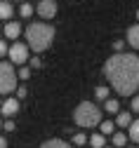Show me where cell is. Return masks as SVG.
<instances>
[{
	"label": "cell",
	"instance_id": "obj_1",
	"mask_svg": "<svg viewBox=\"0 0 139 148\" xmlns=\"http://www.w3.org/2000/svg\"><path fill=\"white\" fill-rule=\"evenodd\" d=\"M109 85L120 97H132L139 89V57L132 52H118L104 64Z\"/></svg>",
	"mask_w": 139,
	"mask_h": 148
},
{
	"label": "cell",
	"instance_id": "obj_2",
	"mask_svg": "<svg viewBox=\"0 0 139 148\" xmlns=\"http://www.w3.org/2000/svg\"><path fill=\"white\" fill-rule=\"evenodd\" d=\"M54 40V26L45 21H31L26 26V45L33 52H45Z\"/></svg>",
	"mask_w": 139,
	"mask_h": 148
},
{
	"label": "cell",
	"instance_id": "obj_3",
	"mask_svg": "<svg viewBox=\"0 0 139 148\" xmlns=\"http://www.w3.org/2000/svg\"><path fill=\"white\" fill-rule=\"evenodd\" d=\"M73 120L78 127H97L102 122V108L94 106L92 101H83L78 103L73 110Z\"/></svg>",
	"mask_w": 139,
	"mask_h": 148
},
{
	"label": "cell",
	"instance_id": "obj_4",
	"mask_svg": "<svg viewBox=\"0 0 139 148\" xmlns=\"http://www.w3.org/2000/svg\"><path fill=\"white\" fill-rule=\"evenodd\" d=\"M17 87V73L12 68V64L0 61V94H10Z\"/></svg>",
	"mask_w": 139,
	"mask_h": 148
},
{
	"label": "cell",
	"instance_id": "obj_5",
	"mask_svg": "<svg viewBox=\"0 0 139 148\" xmlns=\"http://www.w3.org/2000/svg\"><path fill=\"white\" fill-rule=\"evenodd\" d=\"M7 57H10V61L12 64H26L28 61V45H24V42H14L12 47H10V52H7Z\"/></svg>",
	"mask_w": 139,
	"mask_h": 148
},
{
	"label": "cell",
	"instance_id": "obj_6",
	"mask_svg": "<svg viewBox=\"0 0 139 148\" xmlns=\"http://www.w3.org/2000/svg\"><path fill=\"white\" fill-rule=\"evenodd\" d=\"M35 12H38V16H43V19H54L57 16V0H38Z\"/></svg>",
	"mask_w": 139,
	"mask_h": 148
},
{
	"label": "cell",
	"instance_id": "obj_7",
	"mask_svg": "<svg viewBox=\"0 0 139 148\" xmlns=\"http://www.w3.org/2000/svg\"><path fill=\"white\" fill-rule=\"evenodd\" d=\"M19 113V99H5L0 103V115L3 118H14Z\"/></svg>",
	"mask_w": 139,
	"mask_h": 148
},
{
	"label": "cell",
	"instance_id": "obj_8",
	"mask_svg": "<svg viewBox=\"0 0 139 148\" xmlns=\"http://www.w3.org/2000/svg\"><path fill=\"white\" fill-rule=\"evenodd\" d=\"M3 33H5L7 40H17L19 35H21V24H19V21H7L5 28H3Z\"/></svg>",
	"mask_w": 139,
	"mask_h": 148
},
{
	"label": "cell",
	"instance_id": "obj_9",
	"mask_svg": "<svg viewBox=\"0 0 139 148\" xmlns=\"http://www.w3.org/2000/svg\"><path fill=\"white\" fill-rule=\"evenodd\" d=\"M125 40H127V45H130L132 49H139V24H134V26L127 28Z\"/></svg>",
	"mask_w": 139,
	"mask_h": 148
},
{
	"label": "cell",
	"instance_id": "obj_10",
	"mask_svg": "<svg viewBox=\"0 0 139 148\" xmlns=\"http://www.w3.org/2000/svg\"><path fill=\"white\" fill-rule=\"evenodd\" d=\"M12 14H14L12 3H10V0H0V19H3V21H10Z\"/></svg>",
	"mask_w": 139,
	"mask_h": 148
},
{
	"label": "cell",
	"instance_id": "obj_11",
	"mask_svg": "<svg viewBox=\"0 0 139 148\" xmlns=\"http://www.w3.org/2000/svg\"><path fill=\"white\" fill-rule=\"evenodd\" d=\"M130 125H132V113H127V110L115 113V127H130Z\"/></svg>",
	"mask_w": 139,
	"mask_h": 148
},
{
	"label": "cell",
	"instance_id": "obj_12",
	"mask_svg": "<svg viewBox=\"0 0 139 148\" xmlns=\"http://www.w3.org/2000/svg\"><path fill=\"white\" fill-rule=\"evenodd\" d=\"M127 143V134H123V132H113L111 134V146L113 148H123Z\"/></svg>",
	"mask_w": 139,
	"mask_h": 148
},
{
	"label": "cell",
	"instance_id": "obj_13",
	"mask_svg": "<svg viewBox=\"0 0 139 148\" xmlns=\"http://www.w3.org/2000/svg\"><path fill=\"white\" fill-rule=\"evenodd\" d=\"M115 132V125L111 122V120H102L99 122V134H104V136H111Z\"/></svg>",
	"mask_w": 139,
	"mask_h": 148
},
{
	"label": "cell",
	"instance_id": "obj_14",
	"mask_svg": "<svg viewBox=\"0 0 139 148\" xmlns=\"http://www.w3.org/2000/svg\"><path fill=\"white\" fill-rule=\"evenodd\" d=\"M87 143H90L92 148H104V146H106V136H104V134H92V136L87 139Z\"/></svg>",
	"mask_w": 139,
	"mask_h": 148
},
{
	"label": "cell",
	"instance_id": "obj_15",
	"mask_svg": "<svg viewBox=\"0 0 139 148\" xmlns=\"http://www.w3.org/2000/svg\"><path fill=\"white\" fill-rule=\"evenodd\" d=\"M127 139H132L134 143H139V120H132V125L127 127Z\"/></svg>",
	"mask_w": 139,
	"mask_h": 148
},
{
	"label": "cell",
	"instance_id": "obj_16",
	"mask_svg": "<svg viewBox=\"0 0 139 148\" xmlns=\"http://www.w3.org/2000/svg\"><path fill=\"white\" fill-rule=\"evenodd\" d=\"M40 148H73V146L66 143V141H62V139H50V141H45Z\"/></svg>",
	"mask_w": 139,
	"mask_h": 148
},
{
	"label": "cell",
	"instance_id": "obj_17",
	"mask_svg": "<svg viewBox=\"0 0 139 148\" xmlns=\"http://www.w3.org/2000/svg\"><path fill=\"white\" fill-rule=\"evenodd\" d=\"M104 110H106V113H120V103L109 97V99L104 101Z\"/></svg>",
	"mask_w": 139,
	"mask_h": 148
},
{
	"label": "cell",
	"instance_id": "obj_18",
	"mask_svg": "<svg viewBox=\"0 0 139 148\" xmlns=\"http://www.w3.org/2000/svg\"><path fill=\"white\" fill-rule=\"evenodd\" d=\"M19 16H21V19H31L33 16V5L31 3H21L19 5Z\"/></svg>",
	"mask_w": 139,
	"mask_h": 148
},
{
	"label": "cell",
	"instance_id": "obj_19",
	"mask_svg": "<svg viewBox=\"0 0 139 148\" xmlns=\"http://www.w3.org/2000/svg\"><path fill=\"white\" fill-rule=\"evenodd\" d=\"M109 94H111L109 87H97V89H94V99H99V101H106Z\"/></svg>",
	"mask_w": 139,
	"mask_h": 148
},
{
	"label": "cell",
	"instance_id": "obj_20",
	"mask_svg": "<svg viewBox=\"0 0 139 148\" xmlns=\"http://www.w3.org/2000/svg\"><path fill=\"white\" fill-rule=\"evenodd\" d=\"M85 143H87L85 134H73V146H85Z\"/></svg>",
	"mask_w": 139,
	"mask_h": 148
},
{
	"label": "cell",
	"instance_id": "obj_21",
	"mask_svg": "<svg viewBox=\"0 0 139 148\" xmlns=\"http://www.w3.org/2000/svg\"><path fill=\"white\" fill-rule=\"evenodd\" d=\"M3 129H5V132H14V120H12V118H7V120L3 122Z\"/></svg>",
	"mask_w": 139,
	"mask_h": 148
},
{
	"label": "cell",
	"instance_id": "obj_22",
	"mask_svg": "<svg viewBox=\"0 0 139 148\" xmlns=\"http://www.w3.org/2000/svg\"><path fill=\"white\" fill-rule=\"evenodd\" d=\"M28 75H31V68H26V66L19 68V78H21V80H28Z\"/></svg>",
	"mask_w": 139,
	"mask_h": 148
},
{
	"label": "cell",
	"instance_id": "obj_23",
	"mask_svg": "<svg viewBox=\"0 0 139 148\" xmlns=\"http://www.w3.org/2000/svg\"><path fill=\"white\" fill-rule=\"evenodd\" d=\"M7 52H10V47H7V42H5V40H0V57H5Z\"/></svg>",
	"mask_w": 139,
	"mask_h": 148
},
{
	"label": "cell",
	"instance_id": "obj_24",
	"mask_svg": "<svg viewBox=\"0 0 139 148\" xmlns=\"http://www.w3.org/2000/svg\"><path fill=\"white\" fill-rule=\"evenodd\" d=\"M132 110H134V113L139 115V94H137V97L132 99Z\"/></svg>",
	"mask_w": 139,
	"mask_h": 148
},
{
	"label": "cell",
	"instance_id": "obj_25",
	"mask_svg": "<svg viewBox=\"0 0 139 148\" xmlns=\"http://www.w3.org/2000/svg\"><path fill=\"white\" fill-rule=\"evenodd\" d=\"M17 97L24 99V97H26V87H19V89H17Z\"/></svg>",
	"mask_w": 139,
	"mask_h": 148
},
{
	"label": "cell",
	"instance_id": "obj_26",
	"mask_svg": "<svg viewBox=\"0 0 139 148\" xmlns=\"http://www.w3.org/2000/svg\"><path fill=\"white\" fill-rule=\"evenodd\" d=\"M113 47H115V52H123V47H125V42H123V40H118V42H115Z\"/></svg>",
	"mask_w": 139,
	"mask_h": 148
},
{
	"label": "cell",
	"instance_id": "obj_27",
	"mask_svg": "<svg viewBox=\"0 0 139 148\" xmlns=\"http://www.w3.org/2000/svg\"><path fill=\"white\" fill-rule=\"evenodd\" d=\"M31 66H33V68H40V59L33 57V59H31Z\"/></svg>",
	"mask_w": 139,
	"mask_h": 148
},
{
	"label": "cell",
	"instance_id": "obj_28",
	"mask_svg": "<svg viewBox=\"0 0 139 148\" xmlns=\"http://www.w3.org/2000/svg\"><path fill=\"white\" fill-rule=\"evenodd\" d=\"M0 148H7V139L5 136H0Z\"/></svg>",
	"mask_w": 139,
	"mask_h": 148
},
{
	"label": "cell",
	"instance_id": "obj_29",
	"mask_svg": "<svg viewBox=\"0 0 139 148\" xmlns=\"http://www.w3.org/2000/svg\"><path fill=\"white\" fill-rule=\"evenodd\" d=\"M0 127H3V115H0Z\"/></svg>",
	"mask_w": 139,
	"mask_h": 148
},
{
	"label": "cell",
	"instance_id": "obj_30",
	"mask_svg": "<svg viewBox=\"0 0 139 148\" xmlns=\"http://www.w3.org/2000/svg\"><path fill=\"white\" fill-rule=\"evenodd\" d=\"M104 148H113V146H104Z\"/></svg>",
	"mask_w": 139,
	"mask_h": 148
},
{
	"label": "cell",
	"instance_id": "obj_31",
	"mask_svg": "<svg viewBox=\"0 0 139 148\" xmlns=\"http://www.w3.org/2000/svg\"><path fill=\"white\" fill-rule=\"evenodd\" d=\"M10 3H17V0H10Z\"/></svg>",
	"mask_w": 139,
	"mask_h": 148
},
{
	"label": "cell",
	"instance_id": "obj_32",
	"mask_svg": "<svg viewBox=\"0 0 139 148\" xmlns=\"http://www.w3.org/2000/svg\"><path fill=\"white\" fill-rule=\"evenodd\" d=\"M137 19H139V12H137Z\"/></svg>",
	"mask_w": 139,
	"mask_h": 148
},
{
	"label": "cell",
	"instance_id": "obj_33",
	"mask_svg": "<svg viewBox=\"0 0 139 148\" xmlns=\"http://www.w3.org/2000/svg\"><path fill=\"white\" fill-rule=\"evenodd\" d=\"M130 148H137V146H130Z\"/></svg>",
	"mask_w": 139,
	"mask_h": 148
},
{
	"label": "cell",
	"instance_id": "obj_34",
	"mask_svg": "<svg viewBox=\"0 0 139 148\" xmlns=\"http://www.w3.org/2000/svg\"><path fill=\"white\" fill-rule=\"evenodd\" d=\"M35 3H38V0H35Z\"/></svg>",
	"mask_w": 139,
	"mask_h": 148
}]
</instances>
